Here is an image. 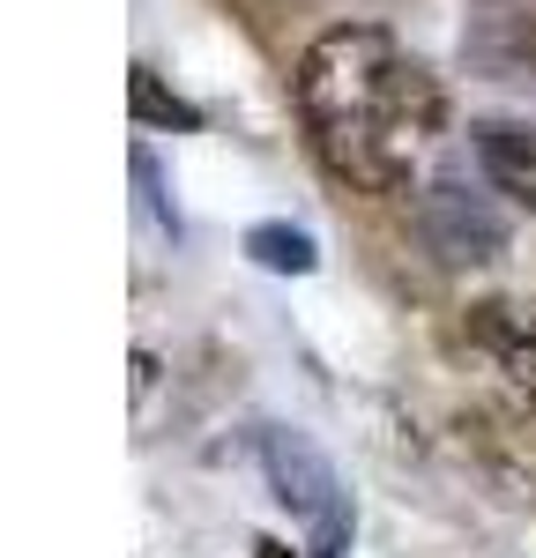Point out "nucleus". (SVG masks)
Returning <instances> with one entry per match:
<instances>
[{
  "mask_svg": "<svg viewBox=\"0 0 536 558\" xmlns=\"http://www.w3.org/2000/svg\"><path fill=\"white\" fill-rule=\"evenodd\" d=\"M134 112H142V120H186V128H194V112L149 83V68H134Z\"/></svg>",
  "mask_w": 536,
  "mask_h": 558,
  "instance_id": "obj_7",
  "label": "nucleus"
},
{
  "mask_svg": "<svg viewBox=\"0 0 536 558\" xmlns=\"http://www.w3.org/2000/svg\"><path fill=\"white\" fill-rule=\"evenodd\" d=\"M477 149V172L491 179V194H507L514 209L536 216V128H514V120H485L470 134Z\"/></svg>",
  "mask_w": 536,
  "mask_h": 558,
  "instance_id": "obj_4",
  "label": "nucleus"
},
{
  "mask_svg": "<svg viewBox=\"0 0 536 558\" xmlns=\"http://www.w3.org/2000/svg\"><path fill=\"white\" fill-rule=\"evenodd\" d=\"M299 120L328 172L357 194H410L447 128L440 75L380 23H336L299 60Z\"/></svg>",
  "mask_w": 536,
  "mask_h": 558,
  "instance_id": "obj_1",
  "label": "nucleus"
},
{
  "mask_svg": "<svg viewBox=\"0 0 536 558\" xmlns=\"http://www.w3.org/2000/svg\"><path fill=\"white\" fill-rule=\"evenodd\" d=\"M246 254L261 260V268H276V276H306L313 268V239L306 231H283V223H261V231L246 239Z\"/></svg>",
  "mask_w": 536,
  "mask_h": 558,
  "instance_id": "obj_5",
  "label": "nucleus"
},
{
  "mask_svg": "<svg viewBox=\"0 0 536 558\" xmlns=\"http://www.w3.org/2000/svg\"><path fill=\"white\" fill-rule=\"evenodd\" d=\"M417 231L425 246L454 268H485V260L507 254V216L491 209V179H462V172H440L425 194H417Z\"/></svg>",
  "mask_w": 536,
  "mask_h": 558,
  "instance_id": "obj_2",
  "label": "nucleus"
},
{
  "mask_svg": "<svg viewBox=\"0 0 536 558\" xmlns=\"http://www.w3.org/2000/svg\"><path fill=\"white\" fill-rule=\"evenodd\" d=\"M499 357H507V373H514V387L536 402V305L529 313H514L507 328H499Z\"/></svg>",
  "mask_w": 536,
  "mask_h": 558,
  "instance_id": "obj_6",
  "label": "nucleus"
},
{
  "mask_svg": "<svg viewBox=\"0 0 536 558\" xmlns=\"http://www.w3.org/2000/svg\"><path fill=\"white\" fill-rule=\"evenodd\" d=\"M261 470L268 484H276V499L291 507L299 521H313V536H320V558H336L343 551V484H336V470H328V454L313 447L306 432H283V425H268L261 432Z\"/></svg>",
  "mask_w": 536,
  "mask_h": 558,
  "instance_id": "obj_3",
  "label": "nucleus"
}]
</instances>
